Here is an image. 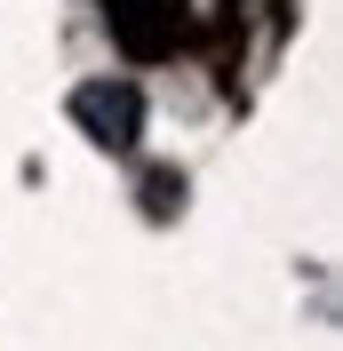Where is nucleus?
<instances>
[{
  "label": "nucleus",
  "instance_id": "1",
  "mask_svg": "<svg viewBox=\"0 0 343 351\" xmlns=\"http://www.w3.org/2000/svg\"><path fill=\"white\" fill-rule=\"evenodd\" d=\"M64 112L88 128V144H104V152H128L136 136H144V88L136 80H80Z\"/></svg>",
  "mask_w": 343,
  "mask_h": 351
}]
</instances>
